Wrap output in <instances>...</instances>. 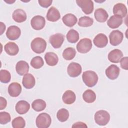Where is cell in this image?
Instances as JSON below:
<instances>
[{"instance_id": "3", "label": "cell", "mask_w": 128, "mask_h": 128, "mask_svg": "<svg viewBox=\"0 0 128 128\" xmlns=\"http://www.w3.org/2000/svg\"><path fill=\"white\" fill-rule=\"evenodd\" d=\"M110 120L109 113L104 110H100L94 114V120L96 124L99 126H106Z\"/></svg>"}, {"instance_id": "35", "label": "cell", "mask_w": 128, "mask_h": 128, "mask_svg": "<svg viewBox=\"0 0 128 128\" xmlns=\"http://www.w3.org/2000/svg\"><path fill=\"white\" fill-rule=\"evenodd\" d=\"M12 124L14 128H23L25 127L26 122L23 118L18 116L12 120Z\"/></svg>"}, {"instance_id": "5", "label": "cell", "mask_w": 128, "mask_h": 128, "mask_svg": "<svg viewBox=\"0 0 128 128\" xmlns=\"http://www.w3.org/2000/svg\"><path fill=\"white\" fill-rule=\"evenodd\" d=\"M92 48V40L88 38H84L80 40L76 45L77 50L82 54L87 53Z\"/></svg>"}, {"instance_id": "38", "label": "cell", "mask_w": 128, "mask_h": 128, "mask_svg": "<svg viewBox=\"0 0 128 128\" xmlns=\"http://www.w3.org/2000/svg\"><path fill=\"white\" fill-rule=\"evenodd\" d=\"M120 62L121 68L122 69L128 70V58L127 56L122 58H121Z\"/></svg>"}, {"instance_id": "25", "label": "cell", "mask_w": 128, "mask_h": 128, "mask_svg": "<svg viewBox=\"0 0 128 128\" xmlns=\"http://www.w3.org/2000/svg\"><path fill=\"white\" fill-rule=\"evenodd\" d=\"M76 99V96L74 92L71 90H66L62 95V100L63 102L66 104H73Z\"/></svg>"}, {"instance_id": "20", "label": "cell", "mask_w": 128, "mask_h": 128, "mask_svg": "<svg viewBox=\"0 0 128 128\" xmlns=\"http://www.w3.org/2000/svg\"><path fill=\"white\" fill-rule=\"evenodd\" d=\"M16 72L20 76H23L27 74L29 70V65L27 62L24 60L18 61L16 66Z\"/></svg>"}, {"instance_id": "42", "label": "cell", "mask_w": 128, "mask_h": 128, "mask_svg": "<svg viewBox=\"0 0 128 128\" xmlns=\"http://www.w3.org/2000/svg\"><path fill=\"white\" fill-rule=\"evenodd\" d=\"M0 28H0V35H2L6 30V26L2 22H0Z\"/></svg>"}, {"instance_id": "10", "label": "cell", "mask_w": 128, "mask_h": 128, "mask_svg": "<svg viewBox=\"0 0 128 128\" xmlns=\"http://www.w3.org/2000/svg\"><path fill=\"white\" fill-rule=\"evenodd\" d=\"M46 24L44 18L41 16H34L30 20V24L32 28L36 30H40L42 29Z\"/></svg>"}, {"instance_id": "30", "label": "cell", "mask_w": 128, "mask_h": 128, "mask_svg": "<svg viewBox=\"0 0 128 128\" xmlns=\"http://www.w3.org/2000/svg\"><path fill=\"white\" fill-rule=\"evenodd\" d=\"M66 37L68 42L73 44L76 43L79 40V34L76 30L71 29L67 33Z\"/></svg>"}, {"instance_id": "16", "label": "cell", "mask_w": 128, "mask_h": 128, "mask_svg": "<svg viewBox=\"0 0 128 128\" xmlns=\"http://www.w3.org/2000/svg\"><path fill=\"white\" fill-rule=\"evenodd\" d=\"M22 92V86L20 84L16 82L11 83L8 87V92L12 97L18 96Z\"/></svg>"}, {"instance_id": "19", "label": "cell", "mask_w": 128, "mask_h": 128, "mask_svg": "<svg viewBox=\"0 0 128 128\" xmlns=\"http://www.w3.org/2000/svg\"><path fill=\"white\" fill-rule=\"evenodd\" d=\"M46 18L48 21L54 22L60 18V14L58 9L54 6H52L48 11Z\"/></svg>"}, {"instance_id": "26", "label": "cell", "mask_w": 128, "mask_h": 128, "mask_svg": "<svg viewBox=\"0 0 128 128\" xmlns=\"http://www.w3.org/2000/svg\"><path fill=\"white\" fill-rule=\"evenodd\" d=\"M62 20L66 26L68 27H72L76 24L78 19L76 16L74 14H68L62 17Z\"/></svg>"}, {"instance_id": "32", "label": "cell", "mask_w": 128, "mask_h": 128, "mask_svg": "<svg viewBox=\"0 0 128 128\" xmlns=\"http://www.w3.org/2000/svg\"><path fill=\"white\" fill-rule=\"evenodd\" d=\"M94 23V20L92 18L84 16L80 18L78 20V25L82 27H88L92 26Z\"/></svg>"}, {"instance_id": "29", "label": "cell", "mask_w": 128, "mask_h": 128, "mask_svg": "<svg viewBox=\"0 0 128 128\" xmlns=\"http://www.w3.org/2000/svg\"><path fill=\"white\" fill-rule=\"evenodd\" d=\"M46 102L42 99H37L34 100L32 104V108L36 112H41L46 108Z\"/></svg>"}, {"instance_id": "4", "label": "cell", "mask_w": 128, "mask_h": 128, "mask_svg": "<svg viewBox=\"0 0 128 128\" xmlns=\"http://www.w3.org/2000/svg\"><path fill=\"white\" fill-rule=\"evenodd\" d=\"M51 122L50 116L44 112L39 114L36 120V126L38 128H48L50 126Z\"/></svg>"}, {"instance_id": "9", "label": "cell", "mask_w": 128, "mask_h": 128, "mask_svg": "<svg viewBox=\"0 0 128 128\" xmlns=\"http://www.w3.org/2000/svg\"><path fill=\"white\" fill-rule=\"evenodd\" d=\"M64 40V36L60 33H56L50 37L49 41L52 46L54 48H60Z\"/></svg>"}, {"instance_id": "28", "label": "cell", "mask_w": 128, "mask_h": 128, "mask_svg": "<svg viewBox=\"0 0 128 128\" xmlns=\"http://www.w3.org/2000/svg\"><path fill=\"white\" fill-rule=\"evenodd\" d=\"M84 100L87 103H92L96 100V94L92 90H86L82 94Z\"/></svg>"}, {"instance_id": "34", "label": "cell", "mask_w": 128, "mask_h": 128, "mask_svg": "<svg viewBox=\"0 0 128 128\" xmlns=\"http://www.w3.org/2000/svg\"><path fill=\"white\" fill-rule=\"evenodd\" d=\"M44 64L42 58L40 56H36L33 58L30 61V65L36 69L41 68Z\"/></svg>"}, {"instance_id": "7", "label": "cell", "mask_w": 128, "mask_h": 128, "mask_svg": "<svg viewBox=\"0 0 128 128\" xmlns=\"http://www.w3.org/2000/svg\"><path fill=\"white\" fill-rule=\"evenodd\" d=\"M82 68L80 64L72 62L69 64L67 68V72L70 77L76 78L82 72Z\"/></svg>"}, {"instance_id": "8", "label": "cell", "mask_w": 128, "mask_h": 128, "mask_svg": "<svg viewBox=\"0 0 128 128\" xmlns=\"http://www.w3.org/2000/svg\"><path fill=\"white\" fill-rule=\"evenodd\" d=\"M124 34L122 32L118 30L112 31L109 35L110 44L114 46H116L120 44L122 42Z\"/></svg>"}, {"instance_id": "6", "label": "cell", "mask_w": 128, "mask_h": 128, "mask_svg": "<svg viewBox=\"0 0 128 128\" xmlns=\"http://www.w3.org/2000/svg\"><path fill=\"white\" fill-rule=\"evenodd\" d=\"M77 4L82 8V12L86 14L92 13L94 10V2L90 0H77Z\"/></svg>"}, {"instance_id": "43", "label": "cell", "mask_w": 128, "mask_h": 128, "mask_svg": "<svg viewBox=\"0 0 128 128\" xmlns=\"http://www.w3.org/2000/svg\"><path fill=\"white\" fill-rule=\"evenodd\" d=\"M14 2H15V0H14V1H12V0H9V1H8V2H7V3H8V4H12V3H14Z\"/></svg>"}, {"instance_id": "37", "label": "cell", "mask_w": 128, "mask_h": 128, "mask_svg": "<svg viewBox=\"0 0 128 128\" xmlns=\"http://www.w3.org/2000/svg\"><path fill=\"white\" fill-rule=\"evenodd\" d=\"M11 120V117L9 113L6 112H0V124H5Z\"/></svg>"}, {"instance_id": "24", "label": "cell", "mask_w": 128, "mask_h": 128, "mask_svg": "<svg viewBox=\"0 0 128 128\" xmlns=\"http://www.w3.org/2000/svg\"><path fill=\"white\" fill-rule=\"evenodd\" d=\"M94 16L96 20L100 22H105L108 16L106 11L102 8L96 9L94 12Z\"/></svg>"}, {"instance_id": "11", "label": "cell", "mask_w": 128, "mask_h": 128, "mask_svg": "<svg viewBox=\"0 0 128 128\" xmlns=\"http://www.w3.org/2000/svg\"><path fill=\"white\" fill-rule=\"evenodd\" d=\"M21 34L20 29L16 26H9L6 32V37L10 40H14L19 38Z\"/></svg>"}, {"instance_id": "21", "label": "cell", "mask_w": 128, "mask_h": 128, "mask_svg": "<svg viewBox=\"0 0 128 128\" xmlns=\"http://www.w3.org/2000/svg\"><path fill=\"white\" fill-rule=\"evenodd\" d=\"M122 23V18L118 15L112 16L108 20L107 24L111 28H118Z\"/></svg>"}, {"instance_id": "23", "label": "cell", "mask_w": 128, "mask_h": 128, "mask_svg": "<svg viewBox=\"0 0 128 128\" xmlns=\"http://www.w3.org/2000/svg\"><path fill=\"white\" fill-rule=\"evenodd\" d=\"M13 20L18 23L22 22L26 20V12L22 9H16L12 14Z\"/></svg>"}, {"instance_id": "31", "label": "cell", "mask_w": 128, "mask_h": 128, "mask_svg": "<svg viewBox=\"0 0 128 128\" xmlns=\"http://www.w3.org/2000/svg\"><path fill=\"white\" fill-rule=\"evenodd\" d=\"M76 51L73 48H66L62 52V57L67 60H72L76 56Z\"/></svg>"}, {"instance_id": "39", "label": "cell", "mask_w": 128, "mask_h": 128, "mask_svg": "<svg viewBox=\"0 0 128 128\" xmlns=\"http://www.w3.org/2000/svg\"><path fill=\"white\" fill-rule=\"evenodd\" d=\"M38 2L39 4L44 8H48L52 4V0H38Z\"/></svg>"}, {"instance_id": "41", "label": "cell", "mask_w": 128, "mask_h": 128, "mask_svg": "<svg viewBox=\"0 0 128 128\" xmlns=\"http://www.w3.org/2000/svg\"><path fill=\"white\" fill-rule=\"evenodd\" d=\"M72 128H87V126L84 122H78L74 123L72 126Z\"/></svg>"}, {"instance_id": "18", "label": "cell", "mask_w": 128, "mask_h": 128, "mask_svg": "<svg viewBox=\"0 0 128 128\" xmlns=\"http://www.w3.org/2000/svg\"><path fill=\"white\" fill-rule=\"evenodd\" d=\"M113 13L114 15H118L122 18L125 17L127 14V8L122 3H118L113 7Z\"/></svg>"}, {"instance_id": "36", "label": "cell", "mask_w": 128, "mask_h": 128, "mask_svg": "<svg viewBox=\"0 0 128 128\" xmlns=\"http://www.w3.org/2000/svg\"><path fill=\"white\" fill-rule=\"evenodd\" d=\"M11 75L10 72L6 70H2L0 71V80L2 83H8L10 81Z\"/></svg>"}, {"instance_id": "15", "label": "cell", "mask_w": 128, "mask_h": 128, "mask_svg": "<svg viewBox=\"0 0 128 128\" xmlns=\"http://www.w3.org/2000/svg\"><path fill=\"white\" fill-rule=\"evenodd\" d=\"M123 56L122 52L118 49H114L108 54V60L112 62L118 63Z\"/></svg>"}, {"instance_id": "1", "label": "cell", "mask_w": 128, "mask_h": 128, "mask_svg": "<svg viewBox=\"0 0 128 128\" xmlns=\"http://www.w3.org/2000/svg\"><path fill=\"white\" fill-rule=\"evenodd\" d=\"M82 80L88 87H92L98 82V76L96 72L92 70H86L82 75Z\"/></svg>"}, {"instance_id": "40", "label": "cell", "mask_w": 128, "mask_h": 128, "mask_svg": "<svg viewBox=\"0 0 128 128\" xmlns=\"http://www.w3.org/2000/svg\"><path fill=\"white\" fill-rule=\"evenodd\" d=\"M0 110H2L4 109L7 105V102L5 98L0 96Z\"/></svg>"}, {"instance_id": "12", "label": "cell", "mask_w": 128, "mask_h": 128, "mask_svg": "<svg viewBox=\"0 0 128 128\" xmlns=\"http://www.w3.org/2000/svg\"><path fill=\"white\" fill-rule=\"evenodd\" d=\"M120 72V68L115 64L110 65L106 70V76L111 80L117 78L119 76Z\"/></svg>"}, {"instance_id": "14", "label": "cell", "mask_w": 128, "mask_h": 128, "mask_svg": "<svg viewBox=\"0 0 128 128\" xmlns=\"http://www.w3.org/2000/svg\"><path fill=\"white\" fill-rule=\"evenodd\" d=\"M22 84L26 88L31 89L35 85V78L31 74H26L23 76Z\"/></svg>"}, {"instance_id": "22", "label": "cell", "mask_w": 128, "mask_h": 128, "mask_svg": "<svg viewBox=\"0 0 128 128\" xmlns=\"http://www.w3.org/2000/svg\"><path fill=\"white\" fill-rule=\"evenodd\" d=\"M4 49L6 53L10 56H16L19 52L18 46L14 42L6 43L4 46Z\"/></svg>"}, {"instance_id": "17", "label": "cell", "mask_w": 128, "mask_h": 128, "mask_svg": "<svg viewBox=\"0 0 128 128\" xmlns=\"http://www.w3.org/2000/svg\"><path fill=\"white\" fill-rule=\"evenodd\" d=\"M16 110L20 114H26L30 108V104L26 100H22L18 101L16 105Z\"/></svg>"}, {"instance_id": "13", "label": "cell", "mask_w": 128, "mask_h": 128, "mask_svg": "<svg viewBox=\"0 0 128 128\" xmlns=\"http://www.w3.org/2000/svg\"><path fill=\"white\" fill-rule=\"evenodd\" d=\"M93 42L98 48H102L105 47L108 43V39L106 34L100 33L98 34L94 38Z\"/></svg>"}, {"instance_id": "33", "label": "cell", "mask_w": 128, "mask_h": 128, "mask_svg": "<svg viewBox=\"0 0 128 128\" xmlns=\"http://www.w3.org/2000/svg\"><path fill=\"white\" fill-rule=\"evenodd\" d=\"M57 118L60 122L66 121L69 118V112L66 108H61L59 110L56 114Z\"/></svg>"}, {"instance_id": "27", "label": "cell", "mask_w": 128, "mask_h": 128, "mask_svg": "<svg viewBox=\"0 0 128 128\" xmlns=\"http://www.w3.org/2000/svg\"><path fill=\"white\" fill-rule=\"evenodd\" d=\"M44 59L46 64L50 66H56L58 62L57 54L53 52H46L44 56Z\"/></svg>"}, {"instance_id": "2", "label": "cell", "mask_w": 128, "mask_h": 128, "mask_svg": "<svg viewBox=\"0 0 128 128\" xmlns=\"http://www.w3.org/2000/svg\"><path fill=\"white\" fill-rule=\"evenodd\" d=\"M30 47L34 52L36 54H41L46 50V42L42 38H36L31 42Z\"/></svg>"}]
</instances>
